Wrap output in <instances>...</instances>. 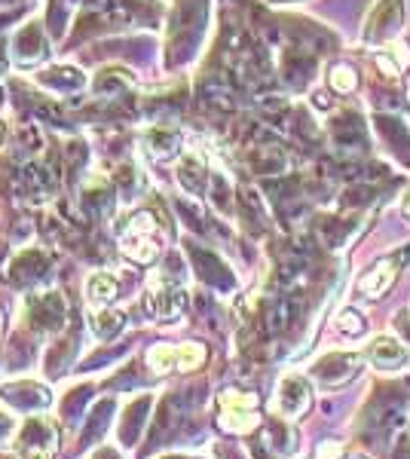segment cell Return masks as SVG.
<instances>
[{"mask_svg":"<svg viewBox=\"0 0 410 459\" xmlns=\"http://www.w3.org/2000/svg\"><path fill=\"white\" fill-rule=\"evenodd\" d=\"M205 359V350L196 343H181V346H153L147 352V365L156 374H169V371H193L199 368Z\"/></svg>","mask_w":410,"mask_h":459,"instance_id":"6da1fadb","label":"cell"},{"mask_svg":"<svg viewBox=\"0 0 410 459\" xmlns=\"http://www.w3.org/2000/svg\"><path fill=\"white\" fill-rule=\"evenodd\" d=\"M255 395H242V392H223L221 395V407H223V429L230 432H249L255 429L257 417H255Z\"/></svg>","mask_w":410,"mask_h":459,"instance_id":"7a4b0ae2","label":"cell"},{"mask_svg":"<svg viewBox=\"0 0 410 459\" xmlns=\"http://www.w3.org/2000/svg\"><path fill=\"white\" fill-rule=\"evenodd\" d=\"M310 398H312L310 380H303V377H297V374H288L285 380L279 383V392H275V407H279L288 420H297L310 407Z\"/></svg>","mask_w":410,"mask_h":459,"instance_id":"3957f363","label":"cell"},{"mask_svg":"<svg viewBox=\"0 0 410 459\" xmlns=\"http://www.w3.org/2000/svg\"><path fill=\"white\" fill-rule=\"evenodd\" d=\"M364 355H368V361L374 368H379V371H398V368L407 365V359H410L407 346L401 343V340H395L392 334H377L368 343Z\"/></svg>","mask_w":410,"mask_h":459,"instance_id":"277c9868","label":"cell"},{"mask_svg":"<svg viewBox=\"0 0 410 459\" xmlns=\"http://www.w3.org/2000/svg\"><path fill=\"white\" fill-rule=\"evenodd\" d=\"M395 276H398V264H395V261H383V264L377 266V270H371L359 285H362V291L368 294V298H379V294H386L392 288Z\"/></svg>","mask_w":410,"mask_h":459,"instance_id":"5b68a950","label":"cell"},{"mask_svg":"<svg viewBox=\"0 0 410 459\" xmlns=\"http://www.w3.org/2000/svg\"><path fill=\"white\" fill-rule=\"evenodd\" d=\"M114 294H117V282L108 273H99V276L89 279V298L92 300H110Z\"/></svg>","mask_w":410,"mask_h":459,"instance_id":"8992f818","label":"cell"},{"mask_svg":"<svg viewBox=\"0 0 410 459\" xmlns=\"http://www.w3.org/2000/svg\"><path fill=\"white\" fill-rule=\"evenodd\" d=\"M123 325V316L120 313H101L99 322H95V331H99V337H108L114 334L117 328Z\"/></svg>","mask_w":410,"mask_h":459,"instance_id":"52a82bcc","label":"cell"},{"mask_svg":"<svg viewBox=\"0 0 410 459\" xmlns=\"http://www.w3.org/2000/svg\"><path fill=\"white\" fill-rule=\"evenodd\" d=\"M331 83H334V89H340V92H349V89L355 86V77L349 68H337L331 74Z\"/></svg>","mask_w":410,"mask_h":459,"instance_id":"ba28073f","label":"cell"},{"mask_svg":"<svg viewBox=\"0 0 410 459\" xmlns=\"http://www.w3.org/2000/svg\"><path fill=\"white\" fill-rule=\"evenodd\" d=\"M340 328H343V331H349V334H359V331L364 328V322H362V316L346 313V316L340 318Z\"/></svg>","mask_w":410,"mask_h":459,"instance_id":"9c48e42d","label":"cell"},{"mask_svg":"<svg viewBox=\"0 0 410 459\" xmlns=\"http://www.w3.org/2000/svg\"><path fill=\"white\" fill-rule=\"evenodd\" d=\"M340 454H343V447L334 441H325L322 447H318V459H340Z\"/></svg>","mask_w":410,"mask_h":459,"instance_id":"30bf717a","label":"cell"},{"mask_svg":"<svg viewBox=\"0 0 410 459\" xmlns=\"http://www.w3.org/2000/svg\"><path fill=\"white\" fill-rule=\"evenodd\" d=\"M405 209H407V214H410V194H407V199H405Z\"/></svg>","mask_w":410,"mask_h":459,"instance_id":"8fae6325","label":"cell"},{"mask_svg":"<svg viewBox=\"0 0 410 459\" xmlns=\"http://www.w3.org/2000/svg\"><path fill=\"white\" fill-rule=\"evenodd\" d=\"M10 459H16V456H10Z\"/></svg>","mask_w":410,"mask_h":459,"instance_id":"7c38bea8","label":"cell"}]
</instances>
